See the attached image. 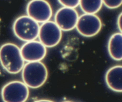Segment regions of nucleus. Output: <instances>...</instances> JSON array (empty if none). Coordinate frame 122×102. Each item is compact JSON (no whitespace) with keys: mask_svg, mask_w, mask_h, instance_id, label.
<instances>
[{"mask_svg":"<svg viewBox=\"0 0 122 102\" xmlns=\"http://www.w3.org/2000/svg\"><path fill=\"white\" fill-rule=\"evenodd\" d=\"M0 64L10 74H19L22 70L25 61L20 48L14 43H7L0 47Z\"/></svg>","mask_w":122,"mask_h":102,"instance_id":"f257e3e1","label":"nucleus"},{"mask_svg":"<svg viewBox=\"0 0 122 102\" xmlns=\"http://www.w3.org/2000/svg\"><path fill=\"white\" fill-rule=\"evenodd\" d=\"M21 72L22 81L32 89L42 87L48 76L47 68L41 61L27 62L24 64Z\"/></svg>","mask_w":122,"mask_h":102,"instance_id":"f03ea898","label":"nucleus"},{"mask_svg":"<svg viewBox=\"0 0 122 102\" xmlns=\"http://www.w3.org/2000/svg\"><path fill=\"white\" fill-rule=\"evenodd\" d=\"M39 29V23L27 15L18 17L13 24V31L14 35L24 42L37 39Z\"/></svg>","mask_w":122,"mask_h":102,"instance_id":"7ed1b4c3","label":"nucleus"},{"mask_svg":"<svg viewBox=\"0 0 122 102\" xmlns=\"http://www.w3.org/2000/svg\"><path fill=\"white\" fill-rule=\"evenodd\" d=\"M1 96L5 102H25L29 96V89L23 81H12L2 87Z\"/></svg>","mask_w":122,"mask_h":102,"instance_id":"20e7f679","label":"nucleus"},{"mask_svg":"<svg viewBox=\"0 0 122 102\" xmlns=\"http://www.w3.org/2000/svg\"><path fill=\"white\" fill-rule=\"evenodd\" d=\"M101 19L96 14L83 13L79 16L76 27L81 35L90 38L97 35L102 29Z\"/></svg>","mask_w":122,"mask_h":102,"instance_id":"39448f33","label":"nucleus"},{"mask_svg":"<svg viewBox=\"0 0 122 102\" xmlns=\"http://www.w3.org/2000/svg\"><path fill=\"white\" fill-rule=\"evenodd\" d=\"M38 38L46 48L54 47L61 40L62 31L54 21L48 20L39 26Z\"/></svg>","mask_w":122,"mask_h":102,"instance_id":"423d86ee","label":"nucleus"},{"mask_svg":"<svg viewBox=\"0 0 122 102\" xmlns=\"http://www.w3.org/2000/svg\"><path fill=\"white\" fill-rule=\"evenodd\" d=\"M27 15L38 23L50 20L52 16V9L46 0H30L26 8Z\"/></svg>","mask_w":122,"mask_h":102,"instance_id":"0eeeda50","label":"nucleus"},{"mask_svg":"<svg viewBox=\"0 0 122 102\" xmlns=\"http://www.w3.org/2000/svg\"><path fill=\"white\" fill-rule=\"evenodd\" d=\"M79 14L75 8L63 7L58 9L54 15V22L61 31H70L76 27Z\"/></svg>","mask_w":122,"mask_h":102,"instance_id":"6e6552de","label":"nucleus"},{"mask_svg":"<svg viewBox=\"0 0 122 102\" xmlns=\"http://www.w3.org/2000/svg\"><path fill=\"white\" fill-rule=\"evenodd\" d=\"M24 61L26 62L42 61L46 54V47L39 41L25 42L20 48Z\"/></svg>","mask_w":122,"mask_h":102,"instance_id":"1a4fd4ad","label":"nucleus"},{"mask_svg":"<svg viewBox=\"0 0 122 102\" xmlns=\"http://www.w3.org/2000/svg\"><path fill=\"white\" fill-rule=\"evenodd\" d=\"M105 81L107 87L116 93L122 91V66L116 65L111 67L106 72Z\"/></svg>","mask_w":122,"mask_h":102,"instance_id":"9d476101","label":"nucleus"},{"mask_svg":"<svg viewBox=\"0 0 122 102\" xmlns=\"http://www.w3.org/2000/svg\"><path fill=\"white\" fill-rule=\"evenodd\" d=\"M108 54L112 59L115 61H121L122 59V32H116L110 37L107 44Z\"/></svg>","mask_w":122,"mask_h":102,"instance_id":"9b49d317","label":"nucleus"},{"mask_svg":"<svg viewBox=\"0 0 122 102\" xmlns=\"http://www.w3.org/2000/svg\"><path fill=\"white\" fill-rule=\"evenodd\" d=\"M81 10L84 13L97 14L102 8V0H79Z\"/></svg>","mask_w":122,"mask_h":102,"instance_id":"f8f14e48","label":"nucleus"},{"mask_svg":"<svg viewBox=\"0 0 122 102\" xmlns=\"http://www.w3.org/2000/svg\"><path fill=\"white\" fill-rule=\"evenodd\" d=\"M102 4L109 9H116L122 5V0H102Z\"/></svg>","mask_w":122,"mask_h":102,"instance_id":"ddd939ff","label":"nucleus"},{"mask_svg":"<svg viewBox=\"0 0 122 102\" xmlns=\"http://www.w3.org/2000/svg\"><path fill=\"white\" fill-rule=\"evenodd\" d=\"M58 2L63 7L75 8L78 7L79 0H58Z\"/></svg>","mask_w":122,"mask_h":102,"instance_id":"4468645a","label":"nucleus"},{"mask_svg":"<svg viewBox=\"0 0 122 102\" xmlns=\"http://www.w3.org/2000/svg\"><path fill=\"white\" fill-rule=\"evenodd\" d=\"M122 13H120L119 16L117 17V27L119 29L120 32H122Z\"/></svg>","mask_w":122,"mask_h":102,"instance_id":"2eb2a0df","label":"nucleus"}]
</instances>
